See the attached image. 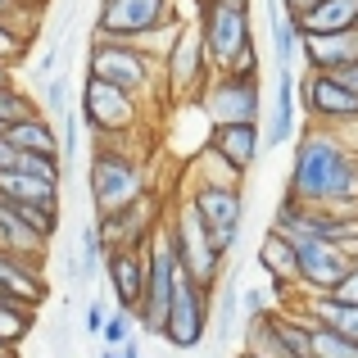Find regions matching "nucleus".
<instances>
[{
    "label": "nucleus",
    "mask_w": 358,
    "mask_h": 358,
    "mask_svg": "<svg viewBox=\"0 0 358 358\" xmlns=\"http://www.w3.org/2000/svg\"><path fill=\"white\" fill-rule=\"evenodd\" d=\"M27 114H36V105H32V100H27L18 87H14V82H5V87H0V131H5L9 122L27 118Z\"/></svg>",
    "instance_id": "nucleus-32"
},
{
    "label": "nucleus",
    "mask_w": 358,
    "mask_h": 358,
    "mask_svg": "<svg viewBox=\"0 0 358 358\" xmlns=\"http://www.w3.org/2000/svg\"><path fill=\"white\" fill-rule=\"evenodd\" d=\"M186 204L200 213V222H204V231H209L213 250L227 259L231 245H236V236H241V222H245V195H241V186L195 182L191 195H186Z\"/></svg>",
    "instance_id": "nucleus-11"
},
{
    "label": "nucleus",
    "mask_w": 358,
    "mask_h": 358,
    "mask_svg": "<svg viewBox=\"0 0 358 358\" xmlns=\"http://www.w3.org/2000/svg\"><path fill=\"white\" fill-rule=\"evenodd\" d=\"M177 18L173 0H100L96 14V36L109 41H136L141 32H155L159 23Z\"/></svg>",
    "instance_id": "nucleus-14"
},
{
    "label": "nucleus",
    "mask_w": 358,
    "mask_h": 358,
    "mask_svg": "<svg viewBox=\"0 0 358 358\" xmlns=\"http://www.w3.org/2000/svg\"><path fill=\"white\" fill-rule=\"evenodd\" d=\"M231 73H245V78H259V45H245V50L231 59Z\"/></svg>",
    "instance_id": "nucleus-39"
},
{
    "label": "nucleus",
    "mask_w": 358,
    "mask_h": 358,
    "mask_svg": "<svg viewBox=\"0 0 358 358\" xmlns=\"http://www.w3.org/2000/svg\"><path fill=\"white\" fill-rule=\"evenodd\" d=\"M295 100L304 105V114L313 118L317 127H336V131L358 127V91L350 82H341L336 73L295 78Z\"/></svg>",
    "instance_id": "nucleus-9"
},
{
    "label": "nucleus",
    "mask_w": 358,
    "mask_h": 358,
    "mask_svg": "<svg viewBox=\"0 0 358 358\" xmlns=\"http://www.w3.org/2000/svg\"><path fill=\"white\" fill-rule=\"evenodd\" d=\"M96 231H100V241H105V250H145L150 236L159 231V209H155V200H150V191L141 195L136 204H127V209L96 218Z\"/></svg>",
    "instance_id": "nucleus-16"
},
{
    "label": "nucleus",
    "mask_w": 358,
    "mask_h": 358,
    "mask_svg": "<svg viewBox=\"0 0 358 358\" xmlns=\"http://www.w3.org/2000/svg\"><path fill=\"white\" fill-rule=\"evenodd\" d=\"M145 114V105H141V96H131V91H118L109 87V82L100 78H87L82 82V127H91L96 136H127L131 127L141 122Z\"/></svg>",
    "instance_id": "nucleus-10"
},
{
    "label": "nucleus",
    "mask_w": 358,
    "mask_h": 358,
    "mask_svg": "<svg viewBox=\"0 0 358 358\" xmlns=\"http://www.w3.org/2000/svg\"><path fill=\"white\" fill-rule=\"evenodd\" d=\"M327 295H336L341 304H358V259L350 263V272L336 281V290H327Z\"/></svg>",
    "instance_id": "nucleus-37"
},
{
    "label": "nucleus",
    "mask_w": 358,
    "mask_h": 358,
    "mask_svg": "<svg viewBox=\"0 0 358 358\" xmlns=\"http://www.w3.org/2000/svg\"><path fill=\"white\" fill-rule=\"evenodd\" d=\"M105 308H100V299H91L87 304V336H100V327H105Z\"/></svg>",
    "instance_id": "nucleus-40"
},
{
    "label": "nucleus",
    "mask_w": 358,
    "mask_h": 358,
    "mask_svg": "<svg viewBox=\"0 0 358 358\" xmlns=\"http://www.w3.org/2000/svg\"><path fill=\"white\" fill-rule=\"evenodd\" d=\"M345 136H350V145L358 150V127H350V131H345Z\"/></svg>",
    "instance_id": "nucleus-46"
},
{
    "label": "nucleus",
    "mask_w": 358,
    "mask_h": 358,
    "mask_svg": "<svg viewBox=\"0 0 358 358\" xmlns=\"http://www.w3.org/2000/svg\"><path fill=\"white\" fill-rule=\"evenodd\" d=\"M118 354L122 358H141V341H136V336H127V341L118 345Z\"/></svg>",
    "instance_id": "nucleus-43"
},
{
    "label": "nucleus",
    "mask_w": 358,
    "mask_h": 358,
    "mask_svg": "<svg viewBox=\"0 0 358 358\" xmlns=\"http://www.w3.org/2000/svg\"><path fill=\"white\" fill-rule=\"evenodd\" d=\"M209 73L213 69H209V55H204L200 27L182 23V32L173 36V45H168V55H164V96H173V100L200 96Z\"/></svg>",
    "instance_id": "nucleus-13"
},
{
    "label": "nucleus",
    "mask_w": 358,
    "mask_h": 358,
    "mask_svg": "<svg viewBox=\"0 0 358 358\" xmlns=\"http://www.w3.org/2000/svg\"><path fill=\"white\" fill-rule=\"evenodd\" d=\"M23 55H27V41H23V36H14L5 23H0V64H9V69H14Z\"/></svg>",
    "instance_id": "nucleus-36"
},
{
    "label": "nucleus",
    "mask_w": 358,
    "mask_h": 358,
    "mask_svg": "<svg viewBox=\"0 0 358 358\" xmlns=\"http://www.w3.org/2000/svg\"><path fill=\"white\" fill-rule=\"evenodd\" d=\"M32 313L36 308L5 304V299H0V345H5V350H18V345H23V336L32 331Z\"/></svg>",
    "instance_id": "nucleus-28"
},
{
    "label": "nucleus",
    "mask_w": 358,
    "mask_h": 358,
    "mask_svg": "<svg viewBox=\"0 0 358 358\" xmlns=\"http://www.w3.org/2000/svg\"><path fill=\"white\" fill-rule=\"evenodd\" d=\"M64 109H69V82L45 78V118H64Z\"/></svg>",
    "instance_id": "nucleus-35"
},
{
    "label": "nucleus",
    "mask_w": 358,
    "mask_h": 358,
    "mask_svg": "<svg viewBox=\"0 0 358 358\" xmlns=\"http://www.w3.org/2000/svg\"><path fill=\"white\" fill-rule=\"evenodd\" d=\"M127 336H136V313H131V308H114V313L105 317V327H100V341H105L109 350H118Z\"/></svg>",
    "instance_id": "nucleus-33"
},
{
    "label": "nucleus",
    "mask_w": 358,
    "mask_h": 358,
    "mask_svg": "<svg viewBox=\"0 0 358 358\" xmlns=\"http://www.w3.org/2000/svg\"><path fill=\"white\" fill-rule=\"evenodd\" d=\"M82 150V118L73 114V109H64V141H59V159L69 164L73 155Z\"/></svg>",
    "instance_id": "nucleus-34"
},
{
    "label": "nucleus",
    "mask_w": 358,
    "mask_h": 358,
    "mask_svg": "<svg viewBox=\"0 0 358 358\" xmlns=\"http://www.w3.org/2000/svg\"><path fill=\"white\" fill-rule=\"evenodd\" d=\"M87 182H91V209H96V218L127 209V204H136L150 191L145 168L131 155H122L114 145H100V141H96V155H91Z\"/></svg>",
    "instance_id": "nucleus-3"
},
{
    "label": "nucleus",
    "mask_w": 358,
    "mask_h": 358,
    "mask_svg": "<svg viewBox=\"0 0 358 358\" xmlns=\"http://www.w3.org/2000/svg\"><path fill=\"white\" fill-rule=\"evenodd\" d=\"M164 236H168V250H173L177 268H182L186 277H195L204 290L218 286V277H222V254L213 250L209 231H204L200 213H195L191 204H177V209H173V222H164Z\"/></svg>",
    "instance_id": "nucleus-6"
},
{
    "label": "nucleus",
    "mask_w": 358,
    "mask_h": 358,
    "mask_svg": "<svg viewBox=\"0 0 358 358\" xmlns=\"http://www.w3.org/2000/svg\"><path fill=\"white\" fill-rule=\"evenodd\" d=\"M5 141L14 150H27V155H59V131H55V118H45L41 109L5 127Z\"/></svg>",
    "instance_id": "nucleus-27"
},
{
    "label": "nucleus",
    "mask_w": 358,
    "mask_h": 358,
    "mask_svg": "<svg viewBox=\"0 0 358 358\" xmlns=\"http://www.w3.org/2000/svg\"><path fill=\"white\" fill-rule=\"evenodd\" d=\"M336 78H341V82H350V87L358 91V64H350V69H341V73H336Z\"/></svg>",
    "instance_id": "nucleus-45"
},
{
    "label": "nucleus",
    "mask_w": 358,
    "mask_h": 358,
    "mask_svg": "<svg viewBox=\"0 0 358 358\" xmlns=\"http://www.w3.org/2000/svg\"><path fill=\"white\" fill-rule=\"evenodd\" d=\"M299 36H317V32H350L358 27V0H317L304 14H295Z\"/></svg>",
    "instance_id": "nucleus-26"
},
{
    "label": "nucleus",
    "mask_w": 358,
    "mask_h": 358,
    "mask_svg": "<svg viewBox=\"0 0 358 358\" xmlns=\"http://www.w3.org/2000/svg\"><path fill=\"white\" fill-rule=\"evenodd\" d=\"M0 299L5 304H23L36 308L45 299V277H41V263L23 259V254H9L0 250Z\"/></svg>",
    "instance_id": "nucleus-19"
},
{
    "label": "nucleus",
    "mask_w": 358,
    "mask_h": 358,
    "mask_svg": "<svg viewBox=\"0 0 358 358\" xmlns=\"http://www.w3.org/2000/svg\"><path fill=\"white\" fill-rule=\"evenodd\" d=\"M200 41L204 55H209V69H231V59L254 41L250 27V0H200Z\"/></svg>",
    "instance_id": "nucleus-4"
},
{
    "label": "nucleus",
    "mask_w": 358,
    "mask_h": 358,
    "mask_svg": "<svg viewBox=\"0 0 358 358\" xmlns=\"http://www.w3.org/2000/svg\"><path fill=\"white\" fill-rule=\"evenodd\" d=\"M209 308H213V290H204L195 277H177V290H173V304H168V322H164V336L173 350H200L204 336H209Z\"/></svg>",
    "instance_id": "nucleus-12"
},
{
    "label": "nucleus",
    "mask_w": 358,
    "mask_h": 358,
    "mask_svg": "<svg viewBox=\"0 0 358 358\" xmlns=\"http://www.w3.org/2000/svg\"><path fill=\"white\" fill-rule=\"evenodd\" d=\"M299 59L308 64V73H341L358 64V27L350 32H317L299 41Z\"/></svg>",
    "instance_id": "nucleus-20"
},
{
    "label": "nucleus",
    "mask_w": 358,
    "mask_h": 358,
    "mask_svg": "<svg viewBox=\"0 0 358 358\" xmlns=\"http://www.w3.org/2000/svg\"><path fill=\"white\" fill-rule=\"evenodd\" d=\"M105 272H109L118 308L136 313L141 295H145V250H105Z\"/></svg>",
    "instance_id": "nucleus-21"
},
{
    "label": "nucleus",
    "mask_w": 358,
    "mask_h": 358,
    "mask_svg": "<svg viewBox=\"0 0 358 358\" xmlns=\"http://www.w3.org/2000/svg\"><path fill=\"white\" fill-rule=\"evenodd\" d=\"M245 354L259 358H313V322L295 308H268L245 322Z\"/></svg>",
    "instance_id": "nucleus-5"
},
{
    "label": "nucleus",
    "mask_w": 358,
    "mask_h": 358,
    "mask_svg": "<svg viewBox=\"0 0 358 358\" xmlns=\"http://www.w3.org/2000/svg\"><path fill=\"white\" fill-rule=\"evenodd\" d=\"M209 150L236 177H245L263 155V122H213L209 127Z\"/></svg>",
    "instance_id": "nucleus-17"
},
{
    "label": "nucleus",
    "mask_w": 358,
    "mask_h": 358,
    "mask_svg": "<svg viewBox=\"0 0 358 358\" xmlns=\"http://www.w3.org/2000/svg\"><path fill=\"white\" fill-rule=\"evenodd\" d=\"M0 250L23 254V259H36V263H41L45 250H50V236H41V231L23 218V209H18V204L0 200Z\"/></svg>",
    "instance_id": "nucleus-24"
},
{
    "label": "nucleus",
    "mask_w": 358,
    "mask_h": 358,
    "mask_svg": "<svg viewBox=\"0 0 358 358\" xmlns=\"http://www.w3.org/2000/svg\"><path fill=\"white\" fill-rule=\"evenodd\" d=\"M36 73H41V78H50V73H55V50H45L41 59H36Z\"/></svg>",
    "instance_id": "nucleus-44"
},
{
    "label": "nucleus",
    "mask_w": 358,
    "mask_h": 358,
    "mask_svg": "<svg viewBox=\"0 0 358 358\" xmlns=\"http://www.w3.org/2000/svg\"><path fill=\"white\" fill-rule=\"evenodd\" d=\"M286 191L304 204H331V200L358 195V150L350 145V136L336 127L308 122L295 136Z\"/></svg>",
    "instance_id": "nucleus-1"
},
{
    "label": "nucleus",
    "mask_w": 358,
    "mask_h": 358,
    "mask_svg": "<svg viewBox=\"0 0 358 358\" xmlns=\"http://www.w3.org/2000/svg\"><path fill=\"white\" fill-rule=\"evenodd\" d=\"M213 313H218V341H231L236 336V317H241V286L236 281H227V286L218 290V299H213Z\"/></svg>",
    "instance_id": "nucleus-29"
},
{
    "label": "nucleus",
    "mask_w": 358,
    "mask_h": 358,
    "mask_svg": "<svg viewBox=\"0 0 358 358\" xmlns=\"http://www.w3.org/2000/svg\"><path fill=\"white\" fill-rule=\"evenodd\" d=\"M259 268L272 277V295L281 299H295L299 290V259H295V241L286 236V231L268 227L259 241Z\"/></svg>",
    "instance_id": "nucleus-18"
},
{
    "label": "nucleus",
    "mask_w": 358,
    "mask_h": 358,
    "mask_svg": "<svg viewBox=\"0 0 358 358\" xmlns=\"http://www.w3.org/2000/svg\"><path fill=\"white\" fill-rule=\"evenodd\" d=\"M308 5H317V0H281V9H286L290 18H295V14H304Z\"/></svg>",
    "instance_id": "nucleus-42"
},
{
    "label": "nucleus",
    "mask_w": 358,
    "mask_h": 358,
    "mask_svg": "<svg viewBox=\"0 0 358 358\" xmlns=\"http://www.w3.org/2000/svg\"><path fill=\"white\" fill-rule=\"evenodd\" d=\"M295 259H299V290L327 295V290H336V281L350 272L354 254L336 241H322V236H295Z\"/></svg>",
    "instance_id": "nucleus-15"
},
{
    "label": "nucleus",
    "mask_w": 358,
    "mask_h": 358,
    "mask_svg": "<svg viewBox=\"0 0 358 358\" xmlns=\"http://www.w3.org/2000/svg\"><path fill=\"white\" fill-rule=\"evenodd\" d=\"M295 69H277V100H272L268 127H263V150H281L295 136Z\"/></svg>",
    "instance_id": "nucleus-25"
},
{
    "label": "nucleus",
    "mask_w": 358,
    "mask_h": 358,
    "mask_svg": "<svg viewBox=\"0 0 358 358\" xmlns=\"http://www.w3.org/2000/svg\"><path fill=\"white\" fill-rule=\"evenodd\" d=\"M0 200L18 204V209H55L59 204V182L9 168V173H0Z\"/></svg>",
    "instance_id": "nucleus-23"
},
{
    "label": "nucleus",
    "mask_w": 358,
    "mask_h": 358,
    "mask_svg": "<svg viewBox=\"0 0 358 358\" xmlns=\"http://www.w3.org/2000/svg\"><path fill=\"white\" fill-rule=\"evenodd\" d=\"M295 313H304L308 322H317V327H331V331H341L345 341H354L358 345V304H341L336 295H295V299H286Z\"/></svg>",
    "instance_id": "nucleus-22"
},
{
    "label": "nucleus",
    "mask_w": 358,
    "mask_h": 358,
    "mask_svg": "<svg viewBox=\"0 0 358 358\" xmlns=\"http://www.w3.org/2000/svg\"><path fill=\"white\" fill-rule=\"evenodd\" d=\"M100 358H122V354H118V350H105V354H100Z\"/></svg>",
    "instance_id": "nucleus-47"
},
{
    "label": "nucleus",
    "mask_w": 358,
    "mask_h": 358,
    "mask_svg": "<svg viewBox=\"0 0 358 358\" xmlns=\"http://www.w3.org/2000/svg\"><path fill=\"white\" fill-rule=\"evenodd\" d=\"M313 358H358V345L345 341L341 331L313 322Z\"/></svg>",
    "instance_id": "nucleus-31"
},
{
    "label": "nucleus",
    "mask_w": 358,
    "mask_h": 358,
    "mask_svg": "<svg viewBox=\"0 0 358 358\" xmlns=\"http://www.w3.org/2000/svg\"><path fill=\"white\" fill-rule=\"evenodd\" d=\"M87 78H100L131 96H164V59L136 50L131 41H109V36H91L87 50Z\"/></svg>",
    "instance_id": "nucleus-2"
},
{
    "label": "nucleus",
    "mask_w": 358,
    "mask_h": 358,
    "mask_svg": "<svg viewBox=\"0 0 358 358\" xmlns=\"http://www.w3.org/2000/svg\"><path fill=\"white\" fill-rule=\"evenodd\" d=\"M0 358H18V354H0Z\"/></svg>",
    "instance_id": "nucleus-49"
},
{
    "label": "nucleus",
    "mask_w": 358,
    "mask_h": 358,
    "mask_svg": "<svg viewBox=\"0 0 358 358\" xmlns=\"http://www.w3.org/2000/svg\"><path fill=\"white\" fill-rule=\"evenodd\" d=\"M177 277H182V268H177L173 250H168V236H164V222H159V231L145 245V295H141V308H136V327L145 336H164Z\"/></svg>",
    "instance_id": "nucleus-7"
},
{
    "label": "nucleus",
    "mask_w": 358,
    "mask_h": 358,
    "mask_svg": "<svg viewBox=\"0 0 358 358\" xmlns=\"http://www.w3.org/2000/svg\"><path fill=\"white\" fill-rule=\"evenodd\" d=\"M78 241H82V254H78V281H91V277L100 272V263H105V241H100L96 222H87Z\"/></svg>",
    "instance_id": "nucleus-30"
},
{
    "label": "nucleus",
    "mask_w": 358,
    "mask_h": 358,
    "mask_svg": "<svg viewBox=\"0 0 358 358\" xmlns=\"http://www.w3.org/2000/svg\"><path fill=\"white\" fill-rule=\"evenodd\" d=\"M14 164H18V150L9 145V141H5V131H0V173H9Z\"/></svg>",
    "instance_id": "nucleus-41"
},
{
    "label": "nucleus",
    "mask_w": 358,
    "mask_h": 358,
    "mask_svg": "<svg viewBox=\"0 0 358 358\" xmlns=\"http://www.w3.org/2000/svg\"><path fill=\"white\" fill-rule=\"evenodd\" d=\"M241 313H245V322H250V317H259V313H268V299H263V290H254V286L241 290Z\"/></svg>",
    "instance_id": "nucleus-38"
},
{
    "label": "nucleus",
    "mask_w": 358,
    "mask_h": 358,
    "mask_svg": "<svg viewBox=\"0 0 358 358\" xmlns=\"http://www.w3.org/2000/svg\"><path fill=\"white\" fill-rule=\"evenodd\" d=\"M200 114L213 122H259L263 118V87L259 78H245V73H231V69H218L209 73L200 96Z\"/></svg>",
    "instance_id": "nucleus-8"
},
{
    "label": "nucleus",
    "mask_w": 358,
    "mask_h": 358,
    "mask_svg": "<svg viewBox=\"0 0 358 358\" xmlns=\"http://www.w3.org/2000/svg\"><path fill=\"white\" fill-rule=\"evenodd\" d=\"M236 358H259V354H236Z\"/></svg>",
    "instance_id": "nucleus-48"
}]
</instances>
